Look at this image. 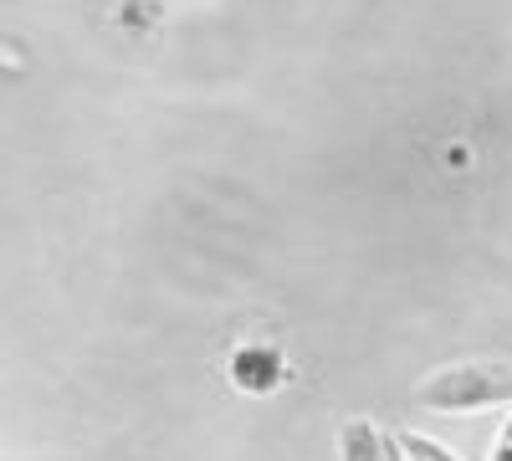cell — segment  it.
I'll use <instances>...</instances> for the list:
<instances>
[{"label": "cell", "instance_id": "1", "mask_svg": "<svg viewBox=\"0 0 512 461\" xmlns=\"http://www.w3.org/2000/svg\"><path fill=\"white\" fill-rule=\"evenodd\" d=\"M415 400L441 415H477V410L512 405V364H492V359L446 364L431 380H420Z\"/></svg>", "mask_w": 512, "mask_h": 461}, {"label": "cell", "instance_id": "2", "mask_svg": "<svg viewBox=\"0 0 512 461\" xmlns=\"http://www.w3.org/2000/svg\"><path fill=\"white\" fill-rule=\"evenodd\" d=\"M226 369H231V380H236L246 395H267V390H277V385L287 380L282 354L267 349V344H246V349H236Z\"/></svg>", "mask_w": 512, "mask_h": 461}, {"label": "cell", "instance_id": "3", "mask_svg": "<svg viewBox=\"0 0 512 461\" xmlns=\"http://www.w3.org/2000/svg\"><path fill=\"white\" fill-rule=\"evenodd\" d=\"M338 461H384V431L374 421H344L338 426Z\"/></svg>", "mask_w": 512, "mask_h": 461}, {"label": "cell", "instance_id": "4", "mask_svg": "<svg viewBox=\"0 0 512 461\" xmlns=\"http://www.w3.org/2000/svg\"><path fill=\"white\" fill-rule=\"evenodd\" d=\"M400 441V451H405V461H456L441 441H431V436H420V431H400L395 436Z\"/></svg>", "mask_w": 512, "mask_h": 461}, {"label": "cell", "instance_id": "5", "mask_svg": "<svg viewBox=\"0 0 512 461\" xmlns=\"http://www.w3.org/2000/svg\"><path fill=\"white\" fill-rule=\"evenodd\" d=\"M492 461H512V415L502 421V431H497V446H492Z\"/></svg>", "mask_w": 512, "mask_h": 461}]
</instances>
